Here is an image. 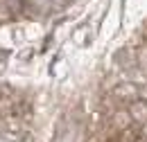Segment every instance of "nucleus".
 I'll return each mask as SVG.
<instances>
[{
	"label": "nucleus",
	"mask_w": 147,
	"mask_h": 142,
	"mask_svg": "<svg viewBox=\"0 0 147 142\" xmlns=\"http://www.w3.org/2000/svg\"><path fill=\"white\" fill-rule=\"evenodd\" d=\"M129 115H131V120H134V122L145 124V122H147V102H136V104H131Z\"/></svg>",
	"instance_id": "nucleus-1"
},
{
	"label": "nucleus",
	"mask_w": 147,
	"mask_h": 142,
	"mask_svg": "<svg viewBox=\"0 0 147 142\" xmlns=\"http://www.w3.org/2000/svg\"><path fill=\"white\" fill-rule=\"evenodd\" d=\"M115 95H118V97H125V99H127L129 95L134 97V95H136V86H134V84H131V86H129V84H125V86L115 88Z\"/></svg>",
	"instance_id": "nucleus-2"
},
{
	"label": "nucleus",
	"mask_w": 147,
	"mask_h": 142,
	"mask_svg": "<svg viewBox=\"0 0 147 142\" xmlns=\"http://www.w3.org/2000/svg\"><path fill=\"white\" fill-rule=\"evenodd\" d=\"M143 135H145V138H147V122H145V124H143Z\"/></svg>",
	"instance_id": "nucleus-3"
},
{
	"label": "nucleus",
	"mask_w": 147,
	"mask_h": 142,
	"mask_svg": "<svg viewBox=\"0 0 147 142\" xmlns=\"http://www.w3.org/2000/svg\"><path fill=\"white\" fill-rule=\"evenodd\" d=\"M55 2H61V5H66V2H70V0H55Z\"/></svg>",
	"instance_id": "nucleus-4"
}]
</instances>
